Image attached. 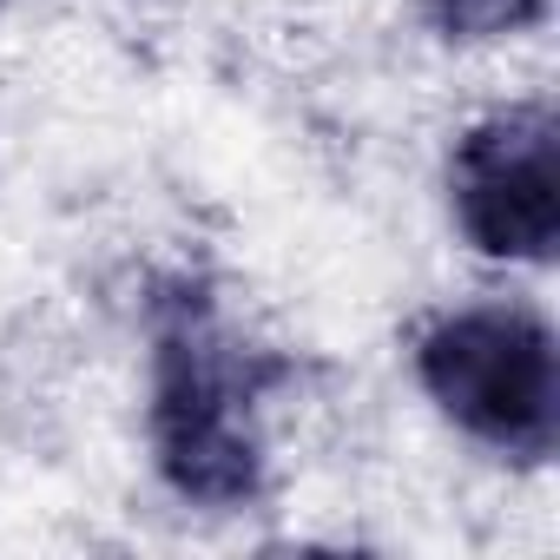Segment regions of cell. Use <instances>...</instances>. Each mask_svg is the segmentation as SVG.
Here are the masks:
<instances>
[{
	"label": "cell",
	"instance_id": "1",
	"mask_svg": "<svg viewBox=\"0 0 560 560\" xmlns=\"http://www.w3.org/2000/svg\"><path fill=\"white\" fill-rule=\"evenodd\" d=\"M284 376L244 350L198 284H165L152 304V455L198 508H244L264 488L257 402Z\"/></svg>",
	"mask_w": 560,
	"mask_h": 560
},
{
	"label": "cell",
	"instance_id": "3",
	"mask_svg": "<svg viewBox=\"0 0 560 560\" xmlns=\"http://www.w3.org/2000/svg\"><path fill=\"white\" fill-rule=\"evenodd\" d=\"M448 198L475 250L547 264L560 244V126L547 106H508L462 132Z\"/></svg>",
	"mask_w": 560,
	"mask_h": 560
},
{
	"label": "cell",
	"instance_id": "2",
	"mask_svg": "<svg viewBox=\"0 0 560 560\" xmlns=\"http://www.w3.org/2000/svg\"><path fill=\"white\" fill-rule=\"evenodd\" d=\"M416 376L435 409L514 462H547L560 442L553 330L521 304H475L422 330Z\"/></svg>",
	"mask_w": 560,
	"mask_h": 560
},
{
	"label": "cell",
	"instance_id": "4",
	"mask_svg": "<svg viewBox=\"0 0 560 560\" xmlns=\"http://www.w3.org/2000/svg\"><path fill=\"white\" fill-rule=\"evenodd\" d=\"M429 14L455 40H501V34L534 27L547 14V0H429Z\"/></svg>",
	"mask_w": 560,
	"mask_h": 560
}]
</instances>
